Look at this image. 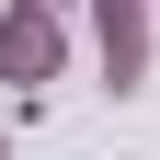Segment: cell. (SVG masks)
Wrapping results in <instances>:
<instances>
[{
	"mask_svg": "<svg viewBox=\"0 0 160 160\" xmlns=\"http://www.w3.org/2000/svg\"><path fill=\"white\" fill-rule=\"evenodd\" d=\"M149 46H160L149 0H92V57H103L114 92H137V80H149Z\"/></svg>",
	"mask_w": 160,
	"mask_h": 160,
	"instance_id": "obj_2",
	"label": "cell"
},
{
	"mask_svg": "<svg viewBox=\"0 0 160 160\" xmlns=\"http://www.w3.org/2000/svg\"><path fill=\"white\" fill-rule=\"evenodd\" d=\"M0 12H12V0H0Z\"/></svg>",
	"mask_w": 160,
	"mask_h": 160,
	"instance_id": "obj_3",
	"label": "cell"
},
{
	"mask_svg": "<svg viewBox=\"0 0 160 160\" xmlns=\"http://www.w3.org/2000/svg\"><path fill=\"white\" fill-rule=\"evenodd\" d=\"M69 69V23H57V0H12L0 12V80L12 92H34V80Z\"/></svg>",
	"mask_w": 160,
	"mask_h": 160,
	"instance_id": "obj_1",
	"label": "cell"
}]
</instances>
